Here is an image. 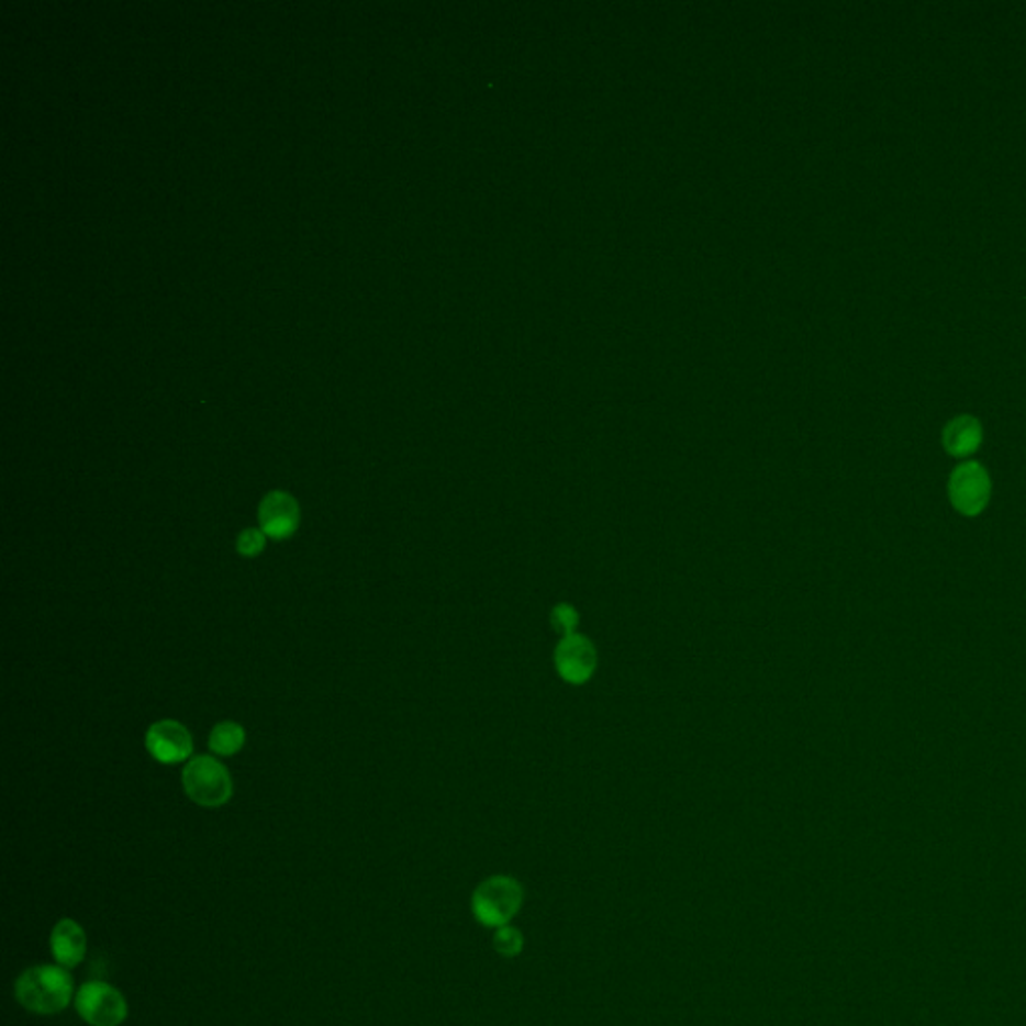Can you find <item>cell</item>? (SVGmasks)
I'll return each instance as SVG.
<instances>
[{
  "mask_svg": "<svg viewBox=\"0 0 1026 1026\" xmlns=\"http://www.w3.org/2000/svg\"><path fill=\"white\" fill-rule=\"evenodd\" d=\"M75 982L58 964H36L14 982L16 1003L35 1015H58L75 999Z\"/></svg>",
  "mask_w": 1026,
  "mask_h": 1026,
  "instance_id": "1",
  "label": "cell"
},
{
  "mask_svg": "<svg viewBox=\"0 0 1026 1026\" xmlns=\"http://www.w3.org/2000/svg\"><path fill=\"white\" fill-rule=\"evenodd\" d=\"M185 794L203 808H219L233 796L227 768L213 756H193L183 770Z\"/></svg>",
  "mask_w": 1026,
  "mask_h": 1026,
  "instance_id": "2",
  "label": "cell"
},
{
  "mask_svg": "<svg viewBox=\"0 0 1026 1026\" xmlns=\"http://www.w3.org/2000/svg\"><path fill=\"white\" fill-rule=\"evenodd\" d=\"M75 1008L91 1026H121L129 1016L125 994L103 981L85 982L75 994Z\"/></svg>",
  "mask_w": 1026,
  "mask_h": 1026,
  "instance_id": "3",
  "label": "cell"
},
{
  "mask_svg": "<svg viewBox=\"0 0 1026 1026\" xmlns=\"http://www.w3.org/2000/svg\"><path fill=\"white\" fill-rule=\"evenodd\" d=\"M991 498V479L979 461L960 464L950 476V500L958 512L981 513Z\"/></svg>",
  "mask_w": 1026,
  "mask_h": 1026,
  "instance_id": "4",
  "label": "cell"
},
{
  "mask_svg": "<svg viewBox=\"0 0 1026 1026\" xmlns=\"http://www.w3.org/2000/svg\"><path fill=\"white\" fill-rule=\"evenodd\" d=\"M147 752L160 765H179L191 760L193 736L177 720H160L148 728L145 736Z\"/></svg>",
  "mask_w": 1026,
  "mask_h": 1026,
  "instance_id": "5",
  "label": "cell"
},
{
  "mask_svg": "<svg viewBox=\"0 0 1026 1026\" xmlns=\"http://www.w3.org/2000/svg\"><path fill=\"white\" fill-rule=\"evenodd\" d=\"M522 892L510 879H491L473 894V913L479 921L490 926L503 924L520 906Z\"/></svg>",
  "mask_w": 1026,
  "mask_h": 1026,
  "instance_id": "6",
  "label": "cell"
},
{
  "mask_svg": "<svg viewBox=\"0 0 1026 1026\" xmlns=\"http://www.w3.org/2000/svg\"><path fill=\"white\" fill-rule=\"evenodd\" d=\"M259 525L261 532L275 542H283L293 536L301 524L299 502L287 491H269L259 503Z\"/></svg>",
  "mask_w": 1026,
  "mask_h": 1026,
  "instance_id": "7",
  "label": "cell"
},
{
  "mask_svg": "<svg viewBox=\"0 0 1026 1026\" xmlns=\"http://www.w3.org/2000/svg\"><path fill=\"white\" fill-rule=\"evenodd\" d=\"M556 668L559 676L571 684H582L590 680L595 670V650L592 642L578 634L564 636L556 650Z\"/></svg>",
  "mask_w": 1026,
  "mask_h": 1026,
  "instance_id": "8",
  "label": "cell"
},
{
  "mask_svg": "<svg viewBox=\"0 0 1026 1026\" xmlns=\"http://www.w3.org/2000/svg\"><path fill=\"white\" fill-rule=\"evenodd\" d=\"M48 945L58 967L67 970L75 969L87 955L85 928L73 918H60L51 933Z\"/></svg>",
  "mask_w": 1026,
  "mask_h": 1026,
  "instance_id": "9",
  "label": "cell"
},
{
  "mask_svg": "<svg viewBox=\"0 0 1026 1026\" xmlns=\"http://www.w3.org/2000/svg\"><path fill=\"white\" fill-rule=\"evenodd\" d=\"M943 442L952 456H969L981 445V422L969 413L952 417L943 432Z\"/></svg>",
  "mask_w": 1026,
  "mask_h": 1026,
  "instance_id": "10",
  "label": "cell"
},
{
  "mask_svg": "<svg viewBox=\"0 0 1026 1026\" xmlns=\"http://www.w3.org/2000/svg\"><path fill=\"white\" fill-rule=\"evenodd\" d=\"M245 744V731L237 722H219L209 736V748L219 756H233Z\"/></svg>",
  "mask_w": 1026,
  "mask_h": 1026,
  "instance_id": "11",
  "label": "cell"
},
{
  "mask_svg": "<svg viewBox=\"0 0 1026 1026\" xmlns=\"http://www.w3.org/2000/svg\"><path fill=\"white\" fill-rule=\"evenodd\" d=\"M265 544H267V536L263 534L261 527L259 529L257 527H247L237 536L235 548L243 558H257V556H261Z\"/></svg>",
  "mask_w": 1026,
  "mask_h": 1026,
  "instance_id": "12",
  "label": "cell"
},
{
  "mask_svg": "<svg viewBox=\"0 0 1026 1026\" xmlns=\"http://www.w3.org/2000/svg\"><path fill=\"white\" fill-rule=\"evenodd\" d=\"M551 616H554L551 617L554 626L558 627L559 632H561L564 636H570V634H573V627H576V624H578V614L573 612V607H570V605L566 604L558 605V607L554 610V614H551Z\"/></svg>",
  "mask_w": 1026,
  "mask_h": 1026,
  "instance_id": "13",
  "label": "cell"
}]
</instances>
